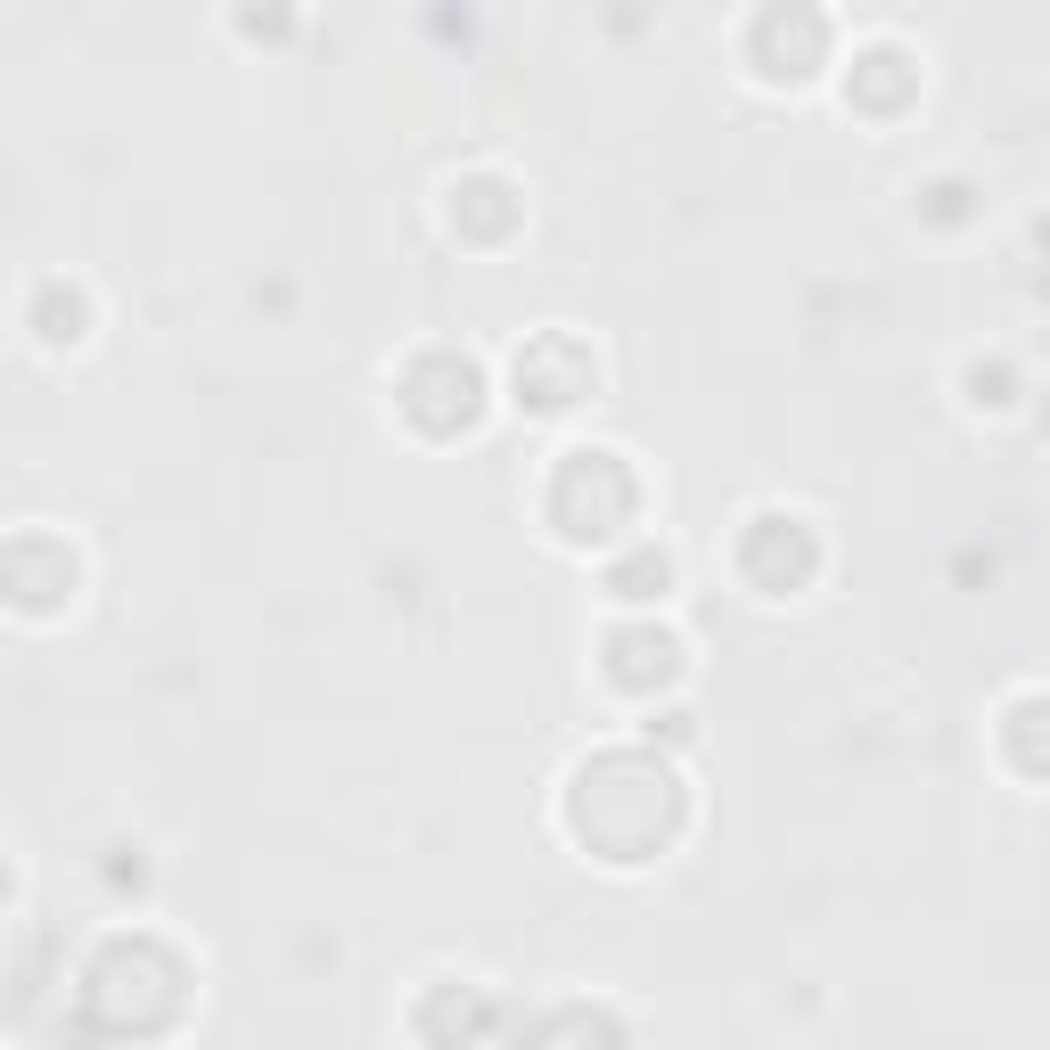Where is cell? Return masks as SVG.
<instances>
[{
	"instance_id": "obj_1",
	"label": "cell",
	"mask_w": 1050,
	"mask_h": 1050,
	"mask_svg": "<svg viewBox=\"0 0 1050 1050\" xmlns=\"http://www.w3.org/2000/svg\"><path fill=\"white\" fill-rule=\"evenodd\" d=\"M648 583L665 592V558H633V566L616 575V592H624V599H648Z\"/></svg>"
}]
</instances>
